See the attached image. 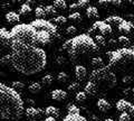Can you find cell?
<instances>
[{
    "mask_svg": "<svg viewBox=\"0 0 134 121\" xmlns=\"http://www.w3.org/2000/svg\"><path fill=\"white\" fill-rule=\"evenodd\" d=\"M117 43H119L122 47H129L130 45H131V40L125 36H120L119 39H117Z\"/></svg>",
    "mask_w": 134,
    "mask_h": 121,
    "instance_id": "29",
    "label": "cell"
},
{
    "mask_svg": "<svg viewBox=\"0 0 134 121\" xmlns=\"http://www.w3.org/2000/svg\"><path fill=\"white\" fill-rule=\"evenodd\" d=\"M103 121H114L113 119H105V120H103Z\"/></svg>",
    "mask_w": 134,
    "mask_h": 121,
    "instance_id": "51",
    "label": "cell"
},
{
    "mask_svg": "<svg viewBox=\"0 0 134 121\" xmlns=\"http://www.w3.org/2000/svg\"><path fill=\"white\" fill-rule=\"evenodd\" d=\"M31 7L27 5V3H23L21 6H20V9H19V15H21V16H27L29 15L31 12Z\"/></svg>",
    "mask_w": 134,
    "mask_h": 121,
    "instance_id": "26",
    "label": "cell"
},
{
    "mask_svg": "<svg viewBox=\"0 0 134 121\" xmlns=\"http://www.w3.org/2000/svg\"><path fill=\"white\" fill-rule=\"evenodd\" d=\"M35 15H36V17L38 18V19H43L44 17H46V15H45V10H44V8L39 6V7H37L36 9H35Z\"/></svg>",
    "mask_w": 134,
    "mask_h": 121,
    "instance_id": "35",
    "label": "cell"
},
{
    "mask_svg": "<svg viewBox=\"0 0 134 121\" xmlns=\"http://www.w3.org/2000/svg\"><path fill=\"white\" fill-rule=\"evenodd\" d=\"M30 25L36 29V30H45L49 33L54 39L55 38H59V34L57 30V26L54 25V23L49 22V20H45V19H38L32 20Z\"/></svg>",
    "mask_w": 134,
    "mask_h": 121,
    "instance_id": "8",
    "label": "cell"
},
{
    "mask_svg": "<svg viewBox=\"0 0 134 121\" xmlns=\"http://www.w3.org/2000/svg\"><path fill=\"white\" fill-rule=\"evenodd\" d=\"M12 89L16 90L17 92H20V91H23L25 89V84L23 82H19V81H14L11 83V85H10Z\"/></svg>",
    "mask_w": 134,
    "mask_h": 121,
    "instance_id": "31",
    "label": "cell"
},
{
    "mask_svg": "<svg viewBox=\"0 0 134 121\" xmlns=\"http://www.w3.org/2000/svg\"><path fill=\"white\" fill-rule=\"evenodd\" d=\"M43 113H44L43 110L39 109V108H35V107H29L26 110V114L28 118L35 119V120H36V118H40V117L43 115Z\"/></svg>",
    "mask_w": 134,
    "mask_h": 121,
    "instance_id": "11",
    "label": "cell"
},
{
    "mask_svg": "<svg viewBox=\"0 0 134 121\" xmlns=\"http://www.w3.org/2000/svg\"><path fill=\"white\" fill-rule=\"evenodd\" d=\"M86 16L88 17L90 19H97L99 16H98V10L96 7H87L86 8Z\"/></svg>",
    "mask_w": 134,
    "mask_h": 121,
    "instance_id": "21",
    "label": "cell"
},
{
    "mask_svg": "<svg viewBox=\"0 0 134 121\" xmlns=\"http://www.w3.org/2000/svg\"><path fill=\"white\" fill-rule=\"evenodd\" d=\"M9 64L24 75H34L46 67L47 54L37 45L14 40Z\"/></svg>",
    "mask_w": 134,
    "mask_h": 121,
    "instance_id": "1",
    "label": "cell"
},
{
    "mask_svg": "<svg viewBox=\"0 0 134 121\" xmlns=\"http://www.w3.org/2000/svg\"><path fill=\"white\" fill-rule=\"evenodd\" d=\"M78 8H79V7H78V5H77V3H72V5L69 6V10H70V11H74V12H75V11H76V10L78 9Z\"/></svg>",
    "mask_w": 134,
    "mask_h": 121,
    "instance_id": "46",
    "label": "cell"
},
{
    "mask_svg": "<svg viewBox=\"0 0 134 121\" xmlns=\"http://www.w3.org/2000/svg\"><path fill=\"white\" fill-rule=\"evenodd\" d=\"M44 10H45V15L47 16V17H54V16H56L57 14V10L55 9V7L54 6H46L44 8Z\"/></svg>",
    "mask_w": 134,
    "mask_h": 121,
    "instance_id": "27",
    "label": "cell"
},
{
    "mask_svg": "<svg viewBox=\"0 0 134 121\" xmlns=\"http://www.w3.org/2000/svg\"><path fill=\"white\" fill-rule=\"evenodd\" d=\"M123 18L120 17V16H110V17H107L104 22L107 23L108 25H111V26H113V25H115V26H119V25L123 22Z\"/></svg>",
    "mask_w": 134,
    "mask_h": 121,
    "instance_id": "20",
    "label": "cell"
},
{
    "mask_svg": "<svg viewBox=\"0 0 134 121\" xmlns=\"http://www.w3.org/2000/svg\"><path fill=\"white\" fill-rule=\"evenodd\" d=\"M40 2H46V1H48V0H39Z\"/></svg>",
    "mask_w": 134,
    "mask_h": 121,
    "instance_id": "52",
    "label": "cell"
},
{
    "mask_svg": "<svg viewBox=\"0 0 134 121\" xmlns=\"http://www.w3.org/2000/svg\"><path fill=\"white\" fill-rule=\"evenodd\" d=\"M11 1L14 3H20V2H21V0H11Z\"/></svg>",
    "mask_w": 134,
    "mask_h": 121,
    "instance_id": "50",
    "label": "cell"
},
{
    "mask_svg": "<svg viewBox=\"0 0 134 121\" xmlns=\"http://www.w3.org/2000/svg\"><path fill=\"white\" fill-rule=\"evenodd\" d=\"M53 81H54L53 75L46 74L45 76H43V78H41V84H44V85H50L53 83Z\"/></svg>",
    "mask_w": 134,
    "mask_h": 121,
    "instance_id": "33",
    "label": "cell"
},
{
    "mask_svg": "<svg viewBox=\"0 0 134 121\" xmlns=\"http://www.w3.org/2000/svg\"><path fill=\"white\" fill-rule=\"evenodd\" d=\"M88 0H78V2H77V5L79 8H87L88 7Z\"/></svg>",
    "mask_w": 134,
    "mask_h": 121,
    "instance_id": "42",
    "label": "cell"
},
{
    "mask_svg": "<svg viewBox=\"0 0 134 121\" xmlns=\"http://www.w3.org/2000/svg\"><path fill=\"white\" fill-rule=\"evenodd\" d=\"M44 121H56V118H54V117H47Z\"/></svg>",
    "mask_w": 134,
    "mask_h": 121,
    "instance_id": "48",
    "label": "cell"
},
{
    "mask_svg": "<svg viewBox=\"0 0 134 121\" xmlns=\"http://www.w3.org/2000/svg\"><path fill=\"white\" fill-rule=\"evenodd\" d=\"M77 102H85L87 99V94L84 92V91H78L76 93V97H75Z\"/></svg>",
    "mask_w": 134,
    "mask_h": 121,
    "instance_id": "34",
    "label": "cell"
},
{
    "mask_svg": "<svg viewBox=\"0 0 134 121\" xmlns=\"http://www.w3.org/2000/svg\"><path fill=\"white\" fill-rule=\"evenodd\" d=\"M54 7L56 10H65L67 8V3L65 0H54Z\"/></svg>",
    "mask_w": 134,
    "mask_h": 121,
    "instance_id": "25",
    "label": "cell"
},
{
    "mask_svg": "<svg viewBox=\"0 0 134 121\" xmlns=\"http://www.w3.org/2000/svg\"><path fill=\"white\" fill-rule=\"evenodd\" d=\"M77 34V29L75 26H68L66 28V35L68 36H75Z\"/></svg>",
    "mask_w": 134,
    "mask_h": 121,
    "instance_id": "39",
    "label": "cell"
},
{
    "mask_svg": "<svg viewBox=\"0 0 134 121\" xmlns=\"http://www.w3.org/2000/svg\"><path fill=\"white\" fill-rule=\"evenodd\" d=\"M88 34L102 35L105 37L107 35L112 34V26L105 22H95L93 24V26H92V28L88 30Z\"/></svg>",
    "mask_w": 134,
    "mask_h": 121,
    "instance_id": "9",
    "label": "cell"
},
{
    "mask_svg": "<svg viewBox=\"0 0 134 121\" xmlns=\"http://www.w3.org/2000/svg\"><path fill=\"white\" fill-rule=\"evenodd\" d=\"M45 113L47 114V117H54V118H58L60 115V110L58 108L54 107V106H49L46 108Z\"/></svg>",
    "mask_w": 134,
    "mask_h": 121,
    "instance_id": "19",
    "label": "cell"
},
{
    "mask_svg": "<svg viewBox=\"0 0 134 121\" xmlns=\"http://www.w3.org/2000/svg\"><path fill=\"white\" fill-rule=\"evenodd\" d=\"M90 81L93 82L98 89L103 90L113 89L117 84L116 74L108 66L93 70L90 74Z\"/></svg>",
    "mask_w": 134,
    "mask_h": 121,
    "instance_id": "5",
    "label": "cell"
},
{
    "mask_svg": "<svg viewBox=\"0 0 134 121\" xmlns=\"http://www.w3.org/2000/svg\"><path fill=\"white\" fill-rule=\"evenodd\" d=\"M122 82L124 83V84H131V83L133 82V78L130 74H125L123 76V78H122Z\"/></svg>",
    "mask_w": 134,
    "mask_h": 121,
    "instance_id": "41",
    "label": "cell"
},
{
    "mask_svg": "<svg viewBox=\"0 0 134 121\" xmlns=\"http://www.w3.org/2000/svg\"><path fill=\"white\" fill-rule=\"evenodd\" d=\"M28 90H29V92H30V93L37 94V93H39L41 91V84H40V83H38V82H34V83H31V84L28 86Z\"/></svg>",
    "mask_w": 134,
    "mask_h": 121,
    "instance_id": "24",
    "label": "cell"
},
{
    "mask_svg": "<svg viewBox=\"0 0 134 121\" xmlns=\"http://www.w3.org/2000/svg\"><path fill=\"white\" fill-rule=\"evenodd\" d=\"M0 22H1V19H0Z\"/></svg>",
    "mask_w": 134,
    "mask_h": 121,
    "instance_id": "55",
    "label": "cell"
},
{
    "mask_svg": "<svg viewBox=\"0 0 134 121\" xmlns=\"http://www.w3.org/2000/svg\"><path fill=\"white\" fill-rule=\"evenodd\" d=\"M24 111L25 103L19 92L0 82V121H17Z\"/></svg>",
    "mask_w": 134,
    "mask_h": 121,
    "instance_id": "2",
    "label": "cell"
},
{
    "mask_svg": "<svg viewBox=\"0 0 134 121\" xmlns=\"http://www.w3.org/2000/svg\"><path fill=\"white\" fill-rule=\"evenodd\" d=\"M110 3H111V6L119 7L122 5V0H110Z\"/></svg>",
    "mask_w": 134,
    "mask_h": 121,
    "instance_id": "45",
    "label": "cell"
},
{
    "mask_svg": "<svg viewBox=\"0 0 134 121\" xmlns=\"http://www.w3.org/2000/svg\"><path fill=\"white\" fill-rule=\"evenodd\" d=\"M67 112H68V114H81L79 108L72 103L68 104V107H67Z\"/></svg>",
    "mask_w": 134,
    "mask_h": 121,
    "instance_id": "28",
    "label": "cell"
},
{
    "mask_svg": "<svg viewBox=\"0 0 134 121\" xmlns=\"http://www.w3.org/2000/svg\"><path fill=\"white\" fill-rule=\"evenodd\" d=\"M119 121H131V115L127 112H121L119 117Z\"/></svg>",
    "mask_w": 134,
    "mask_h": 121,
    "instance_id": "40",
    "label": "cell"
},
{
    "mask_svg": "<svg viewBox=\"0 0 134 121\" xmlns=\"http://www.w3.org/2000/svg\"><path fill=\"white\" fill-rule=\"evenodd\" d=\"M27 102H28V103H30L31 106H34V104H35V102H34L32 100H30V99H28V100H27Z\"/></svg>",
    "mask_w": 134,
    "mask_h": 121,
    "instance_id": "49",
    "label": "cell"
},
{
    "mask_svg": "<svg viewBox=\"0 0 134 121\" xmlns=\"http://www.w3.org/2000/svg\"><path fill=\"white\" fill-rule=\"evenodd\" d=\"M98 5L103 8H107L108 6H111L110 0H98Z\"/></svg>",
    "mask_w": 134,
    "mask_h": 121,
    "instance_id": "43",
    "label": "cell"
},
{
    "mask_svg": "<svg viewBox=\"0 0 134 121\" xmlns=\"http://www.w3.org/2000/svg\"><path fill=\"white\" fill-rule=\"evenodd\" d=\"M11 37L14 40H19L26 44L37 45L36 34L37 30L30 24H18L12 27L10 30Z\"/></svg>",
    "mask_w": 134,
    "mask_h": 121,
    "instance_id": "6",
    "label": "cell"
},
{
    "mask_svg": "<svg viewBox=\"0 0 134 121\" xmlns=\"http://www.w3.org/2000/svg\"><path fill=\"white\" fill-rule=\"evenodd\" d=\"M52 39H53V37L49 33L45 30H37V34H36L37 45H47L52 41Z\"/></svg>",
    "mask_w": 134,
    "mask_h": 121,
    "instance_id": "10",
    "label": "cell"
},
{
    "mask_svg": "<svg viewBox=\"0 0 134 121\" xmlns=\"http://www.w3.org/2000/svg\"><path fill=\"white\" fill-rule=\"evenodd\" d=\"M94 40H95V43L97 44V46H98V45H99V46H105V45H106L105 37L102 36V35H95Z\"/></svg>",
    "mask_w": 134,
    "mask_h": 121,
    "instance_id": "32",
    "label": "cell"
},
{
    "mask_svg": "<svg viewBox=\"0 0 134 121\" xmlns=\"http://www.w3.org/2000/svg\"><path fill=\"white\" fill-rule=\"evenodd\" d=\"M117 28H119L120 33H122V34H129V33H131L134 29V25L131 22L123 20V22L121 23L119 26H117Z\"/></svg>",
    "mask_w": 134,
    "mask_h": 121,
    "instance_id": "14",
    "label": "cell"
},
{
    "mask_svg": "<svg viewBox=\"0 0 134 121\" xmlns=\"http://www.w3.org/2000/svg\"><path fill=\"white\" fill-rule=\"evenodd\" d=\"M63 121H88L85 117L81 114H67Z\"/></svg>",
    "mask_w": 134,
    "mask_h": 121,
    "instance_id": "22",
    "label": "cell"
},
{
    "mask_svg": "<svg viewBox=\"0 0 134 121\" xmlns=\"http://www.w3.org/2000/svg\"><path fill=\"white\" fill-rule=\"evenodd\" d=\"M133 95H134V87H133Z\"/></svg>",
    "mask_w": 134,
    "mask_h": 121,
    "instance_id": "53",
    "label": "cell"
},
{
    "mask_svg": "<svg viewBox=\"0 0 134 121\" xmlns=\"http://www.w3.org/2000/svg\"><path fill=\"white\" fill-rule=\"evenodd\" d=\"M68 19L70 20V22H74V23H81L82 22V16L79 12L75 11V12H72V14L69 15Z\"/></svg>",
    "mask_w": 134,
    "mask_h": 121,
    "instance_id": "30",
    "label": "cell"
},
{
    "mask_svg": "<svg viewBox=\"0 0 134 121\" xmlns=\"http://www.w3.org/2000/svg\"><path fill=\"white\" fill-rule=\"evenodd\" d=\"M56 64L57 65H64V64H66V58L64 56H58L56 58Z\"/></svg>",
    "mask_w": 134,
    "mask_h": 121,
    "instance_id": "44",
    "label": "cell"
},
{
    "mask_svg": "<svg viewBox=\"0 0 134 121\" xmlns=\"http://www.w3.org/2000/svg\"><path fill=\"white\" fill-rule=\"evenodd\" d=\"M116 44H119V43H117L115 39H111L110 41H108V45H111V46H115Z\"/></svg>",
    "mask_w": 134,
    "mask_h": 121,
    "instance_id": "47",
    "label": "cell"
},
{
    "mask_svg": "<svg viewBox=\"0 0 134 121\" xmlns=\"http://www.w3.org/2000/svg\"><path fill=\"white\" fill-rule=\"evenodd\" d=\"M6 20L9 24H17L20 20V15L15 11H8L6 14Z\"/></svg>",
    "mask_w": 134,
    "mask_h": 121,
    "instance_id": "17",
    "label": "cell"
},
{
    "mask_svg": "<svg viewBox=\"0 0 134 121\" xmlns=\"http://www.w3.org/2000/svg\"><path fill=\"white\" fill-rule=\"evenodd\" d=\"M96 106H97L98 110L102 111V112H107L108 110L111 109V103L108 102L107 100H105V99H98Z\"/></svg>",
    "mask_w": 134,
    "mask_h": 121,
    "instance_id": "18",
    "label": "cell"
},
{
    "mask_svg": "<svg viewBox=\"0 0 134 121\" xmlns=\"http://www.w3.org/2000/svg\"><path fill=\"white\" fill-rule=\"evenodd\" d=\"M67 80H68V75H67V73L65 72H59L57 75V81L60 82V83H65L67 82Z\"/></svg>",
    "mask_w": 134,
    "mask_h": 121,
    "instance_id": "37",
    "label": "cell"
},
{
    "mask_svg": "<svg viewBox=\"0 0 134 121\" xmlns=\"http://www.w3.org/2000/svg\"><path fill=\"white\" fill-rule=\"evenodd\" d=\"M63 49L67 52L73 61H78L82 58L92 57L97 53L98 46L91 35L81 34L66 40L63 44Z\"/></svg>",
    "mask_w": 134,
    "mask_h": 121,
    "instance_id": "3",
    "label": "cell"
},
{
    "mask_svg": "<svg viewBox=\"0 0 134 121\" xmlns=\"http://www.w3.org/2000/svg\"><path fill=\"white\" fill-rule=\"evenodd\" d=\"M31 121H37V120H31Z\"/></svg>",
    "mask_w": 134,
    "mask_h": 121,
    "instance_id": "54",
    "label": "cell"
},
{
    "mask_svg": "<svg viewBox=\"0 0 134 121\" xmlns=\"http://www.w3.org/2000/svg\"><path fill=\"white\" fill-rule=\"evenodd\" d=\"M132 104L133 103L129 102L127 100L121 99L116 102V110L120 112H129V110L131 109V107H132Z\"/></svg>",
    "mask_w": 134,
    "mask_h": 121,
    "instance_id": "12",
    "label": "cell"
},
{
    "mask_svg": "<svg viewBox=\"0 0 134 121\" xmlns=\"http://www.w3.org/2000/svg\"><path fill=\"white\" fill-rule=\"evenodd\" d=\"M66 22H67V18L65 17V16H57V17H55L53 20V23L55 24L56 26L57 25H65Z\"/></svg>",
    "mask_w": 134,
    "mask_h": 121,
    "instance_id": "36",
    "label": "cell"
},
{
    "mask_svg": "<svg viewBox=\"0 0 134 121\" xmlns=\"http://www.w3.org/2000/svg\"><path fill=\"white\" fill-rule=\"evenodd\" d=\"M50 95H52V99L55 100V101H64V100L67 98V92L62 89H56L52 91V93H50Z\"/></svg>",
    "mask_w": 134,
    "mask_h": 121,
    "instance_id": "13",
    "label": "cell"
},
{
    "mask_svg": "<svg viewBox=\"0 0 134 121\" xmlns=\"http://www.w3.org/2000/svg\"><path fill=\"white\" fill-rule=\"evenodd\" d=\"M97 91H98V87L91 81L87 82L85 87H84V92H85L87 95H91V97L92 95H95L96 93H97Z\"/></svg>",
    "mask_w": 134,
    "mask_h": 121,
    "instance_id": "16",
    "label": "cell"
},
{
    "mask_svg": "<svg viewBox=\"0 0 134 121\" xmlns=\"http://www.w3.org/2000/svg\"><path fill=\"white\" fill-rule=\"evenodd\" d=\"M106 56L108 57V67L114 73L130 74L134 72V48L122 47L107 52Z\"/></svg>",
    "mask_w": 134,
    "mask_h": 121,
    "instance_id": "4",
    "label": "cell"
},
{
    "mask_svg": "<svg viewBox=\"0 0 134 121\" xmlns=\"http://www.w3.org/2000/svg\"><path fill=\"white\" fill-rule=\"evenodd\" d=\"M79 87H81L79 83H77V82H73V83H70V84L68 85V91H70V92H78Z\"/></svg>",
    "mask_w": 134,
    "mask_h": 121,
    "instance_id": "38",
    "label": "cell"
},
{
    "mask_svg": "<svg viewBox=\"0 0 134 121\" xmlns=\"http://www.w3.org/2000/svg\"><path fill=\"white\" fill-rule=\"evenodd\" d=\"M75 76L78 81H84L85 80V77L87 76V70L85 69V66L83 65H77L76 67H75Z\"/></svg>",
    "mask_w": 134,
    "mask_h": 121,
    "instance_id": "15",
    "label": "cell"
},
{
    "mask_svg": "<svg viewBox=\"0 0 134 121\" xmlns=\"http://www.w3.org/2000/svg\"><path fill=\"white\" fill-rule=\"evenodd\" d=\"M91 65H92V67H93L94 70L105 66V65H104V61L100 57H93L91 60Z\"/></svg>",
    "mask_w": 134,
    "mask_h": 121,
    "instance_id": "23",
    "label": "cell"
},
{
    "mask_svg": "<svg viewBox=\"0 0 134 121\" xmlns=\"http://www.w3.org/2000/svg\"><path fill=\"white\" fill-rule=\"evenodd\" d=\"M12 43H14V39L11 37L10 31H8L6 28H0V63L9 64Z\"/></svg>",
    "mask_w": 134,
    "mask_h": 121,
    "instance_id": "7",
    "label": "cell"
}]
</instances>
